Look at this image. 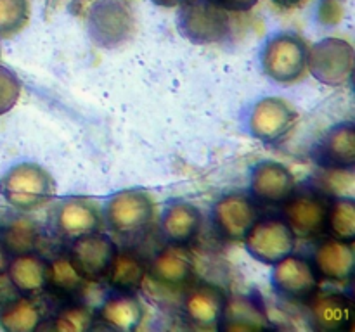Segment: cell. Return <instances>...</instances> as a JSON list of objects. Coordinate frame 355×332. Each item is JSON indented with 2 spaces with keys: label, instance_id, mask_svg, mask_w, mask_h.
<instances>
[{
  "label": "cell",
  "instance_id": "7c38bea8",
  "mask_svg": "<svg viewBox=\"0 0 355 332\" xmlns=\"http://www.w3.org/2000/svg\"><path fill=\"white\" fill-rule=\"evenodd\" d=\"M255 221V203L245 194H225L214 208L215 228L231 241H243Z\"/></svg>",
  "mask_w": 355,
  "mask_h": 332
},
{
  "label": "cell",
  "instance_id": "e575fe53",
  "mask_svg": "<svg viewBox=\"0 0 355 332\" xmlns=\"http://www.w3.org/2000/svg\"><path fill=\"white\" fill-rule=\"evenodd\" d=\"M274 2H277L279 6H284V7H291V6H297V3H300L302 0H274Z\"/></svg>",
  "mask_w": 355,
  "mask_h": 332
},
{
  "label": "cell",
  "instance_id": "277c9868",
  "mask_svg": "<svg viewBox=\"0 0 355 332\" xmlns=\"http://www.w3.org/2000/svg\"><path fill=\"white\" fill-rule=\"evenodd\" d=\"M307 68L324 85L338 86L349 82L354 68V48L340 38H324L307 50Z\"/></svg>",
  "mask_w": 355,
  "mask_h": 332
},
{
  "label": "cell",
  "instance_id": "9a60e30c",
  "mask_svg": "<svg viewBox=\"0 0 355 332\" xmlns=\"http://www.w3.org/2000/svg\"><path fill=\"white\" fill-rule=\"evenodd\" d=\"M312 266L318 277L328 280H347L352 277L355 251L352 242H343L335 237L322 241L312 255Z\"/></svg>",
  "mask_w": 355,
  "mask_h": 332
},
{
  "label": "cell",
  "instance_id": "4316f807",
  "mask_svg": "<svg viewBox=\"0 0 355 332\" xmlns=\"http://www.w3.org/2000/svg\"><path fill=\"white\" fill-rule=\"evenodd\" d=\"M85 284V279L80 275L78 270L71 263L68 256H59L47 263V284L45 289L59 294V296L71 297L80 293Z\"/></svg>",
  "mask_w": 355,
  "mask_h": 332
},
{
  "label": "cell",
  "instance_id": "d6986e66",
  "mask_svg": "<svg viewBox=\"0 0 355 332\" xmlns=\"http://www.w3.org/2000/svg\"><path fill=\"white\" fill-rule=\"evenodd\" d=\"M220 331H263L270 329L266 310L260 301L253 296H234L225 301L220 322L217 325Z\"/></svg>",
  "mask_w": 355,
  "mask_h": 332
},
{
  "label": "cell",
  "instance_id": "7402d4cb",
  "mask_svg": "<svg viewBox=\"0 0 355 332\" xmlns=\"http://www.w3.org/2000/svg\"><path fill=\"white\" fill-rule=\"evenodd\" d=\"M200 210L189 203H175L166 208L162 218V230L172 244H182L193 241L201 228Z\"/></svg>",
  "mask_w": 355,
  "mask_h": 332
},
{
  "label": "cell",
  "instance_id": "3957f363",
  "mask_svg": "<svg viewBox=\"0 0 355 332\" xmlns=\"http://www.w3.org/2000/svg\"><path fill=\"white\" fill-rule=\"evenodd\" d=\"M262 68L274 82H297L307 71V45L295 35H276L263 48Z\"/></svg>",
  "mask_w": 355,
  "mask_h": 332
},
{
  "label": "cell",
  "instance_id": "30bf717a",
  "mask_svg": "<svg viewBox=\"0 0 355 332\" xmlns=\"http://www.w3.org/2000/svg\"><path fill=\"white\" fill-rule=\"evenodd\" d=\"M297 120V113L286 100L279 97H266L252 109L248 127L253 137L259 140L277 142L290 133Z\"/></svg>",
  "mask_w": 355,
  "mask_h": 332
},
{
  "label": "cell",
  "instance_id": "8992f818",
  "mask_svg": "<svg viewBox=\"0 0 355 332\" xmlns=\"http://www.w3.org/2000/svg\"><path fill=\"white\" fill-rule=\"evenodd\" d=\"M106 221L116 234H141L153 220L155 204L144 190H121L106 204Z\"/></svg>",
  "mask_w": 355,
  "mask_h": 332
},
{
  "label": "cell",
  "instance_id": "7a4b0ae2",
  "mask_svg": "<svg viewBox=\"0 0 355 332\" xmlns=\"http://www.w3.org/2000/svg\"><path fill=\"white\" fill-rule=\"evenodd\" d=\"M179 31L193 44H217L231 31V19L214 0H189L179 12Z\"/></svg>",
  "mask_w": 355,
  "mask_h": 332
},
{
  "label": "cell",
  "instance_id": "e0dca14e",
  "mask_svg": "<svg viewBox=\"0 0 355 332\" xmlns=\"http://www.w3.org/2000/svg\"><path fill=\"white\" fill-rule=\"evenodd\" d=\"M54 227L66 239H78L96 232L99 227V214L96 206L82 197H69L58 206L54 214Z\"/></svg>",
  "mask_w": 355,
  "mask_h": 332
},
{
  "label": "cell",
  "instance_id": "ac0fdd59",
  "mask_svg": "<svg viewBox=\"0 0 355 332\" xmlns=\"http://www.w3.org/2000/svg\"><path fill=\"white\" fill-rule=\"evenodd\" d=\"M315 161L322 168H354L355 130L352 123H340L315 147Z\"/></svg>",
  "mask_w": 355,
  "mask_h": 332
},
{
  "label": "cell",
  "instance_id": "5b68a950",
  "mask_svg": "<svg viewBox=\"0 0 355 332\" xmlns=\"http://www.w3.org/2000/svg\"><path fill=\"white\" fill-rule=\"evenodd\" d=\"M295 237L297 235L284 220L263 218V220H257L253 223L243 241H245L248 252L257 261L274 265L293 252Z\"/></svg>",
  "mask_w": 355,
  "mask_h": 332
},
{
  "label": "cell",
  "instance_id": "4dcf8cb0",
  "mask_svg": "<svg viewBox=\"0 0 355 332\" xmlns=\"http://www.w3.org/2000/svg\"><path fill=\"white\" fill-rule=\"evenodd\" d=\"M21 93L19 80L12 71L0 66V114H6L14 107Z\"/></svg>",
  "mask_w": 355,
  "mask_h": 332
},
{
  "label": "cell",
  "instance_id": "f1b7e54d",
  "mask_svg": "<svg viewBox=\"0 0 355 332\" xmlns=\"http://www.w3.org/2000/svg\"><path fill=\"white\" fill-rule=\"evenodd\" d=\"M94 324V311L83 303L64 304L54 317L52 327L61 332H82L89 331Z\"/></svg>",
  "mask_w": 355,
  "mask_h": 332
},
{
  "label": "cell",
  "instance_id": "d6a6232c",
  "mask_svg": "<svg viewBox=\"0 0 355 332\" xmlns=\"http://www.w3.org/2000/svg\"><path fill=\"white\" fill-rule=\"evenodd\" d=\"M9 256L10 255L7 252V249L3 248V244L0 242V275H2V273H6L7 266H9V261H10Z\"/></svg>",
  "mask_w": 355,
  "mask_h": 332
},
{
  "label": "cell",
  "instance_id": "6da1fadb",
  "mask_svg": "<svg viewBox=\"0 0 355 332\" xmlns=\"http://www.w3.org/2000/svg\"><path fill=\"white\" fill-rule=\"evenodd\" d=\"M55 192L51 173L35 163L12 166L0 178V194L16 210H37L47 203Z\"/></svg>",
  "mask_w": 355,
  "mask_h": 332
},
{
  "label": "cell",
  "instance_id": "ba28073f",
  "mask_svg": "<svg viewBox=\"0 0 355 332\" xmlns=\"http://www.w3.org/2000/svg\"><path fill=\"white\" fill-rule=\"evenodd\" d=\"M134 33V17L121 2H101L90 16V37L104 48L123 45Z\"/></svg>",
  "mask_w": 355,
  "mask_h": 332
},
{
  "label": "cell",
  "instance_id": "2e32d148",
  "mask_svg": "<svg viewBox=\"0 0 355 332\" xmlns=\"http://www.w3.org/2000/svg\"><path fill=\"white\" fill-rule=\"evenodd\" d=\"M224 290L214 284H198L184 297V313L200 327H217L225 306Z\"/></svg>",
  "mask_w": 355,
  "mask_h": 332
},
{
  "label": "cell",
  "instance_id": "5bb4252c",
  "mask_svg": "<svg viewBox=\"0 0 355 332\" xmlns=\"http://www.w3.org/2000/svg\"><path fill=\"white\" fill-rule=\"evenodd\" d=\"M309 303L312 325L318 331H345L352 327V299L342 293H315Z\"/></svg>",
  "mask_w": 355,
  "mask_h": 332
},
{
  "label": "cell",
  "instance_id": "484cf974",
  "mask_svg": "<svg viewBox=\"0 0 355 332\" xmlns=\"http://www.w3.org/2000/svg\"><path fill=\"white\" fill-rule=\"evenodd\" d=\"M0 242L12 256L33 252L38 244V230L26 218H12L0 227Z\"/></svg>",
  "mask_w": 355,
  "mask_h": 332
},
{
  "label": "cell",
  "instance_id": "83f0119b",
  "mask_svg": "<svg viewBox=\"0 0 355 332\" xmlns=\"http://www.w3.org/2000/svg\"><path fill=\"white\" fill-rule=\"evenodd\" d=\"M326 232L338 241H355V203L352 197H338L328 204Z\"/></svg>",
  "mask_w": 355,
  "mask_h": 332
},
{
  "label": "cell",
  "instance_id": "52a82bcc",
  "mask_svg": "<svg viewBox=\"0 0 355 332\" xmlns=\"http://www.w3.org/2000/svg\"><path fill=\"white\" fill-rule=\"evenodd\" d=\"M283 220L300 237H318L326 232L328 201L314 190H297L284 201Z\"/></svg>",
  "mask_w": 355,
  "mask_h": 332
},
{
  "label": "cell",
  "instance_id": "603a6c76",
  "mask_svg": "<svg viewBox=\"0 0 355 332\" xmlns=\"http://www.w3.org/2000/svg\"><path fill=\"white\" fill-rule=\"evenodd\" d=\"M104 277L118 293H135L148 277V266L135 252L116 251Z\"/></svg>",
  "mask_w": 355,
  "mask_h": 332
},
{
  "label": "cell",
  "instance_id": "9c48e42d",
  "mask_svg": "<svg viewBox=\"0 0 355 332\" xmlns=\"http://www.w3.org/2000/svg\"><path fill=\"white\" fill-rule=\"evenodd\" d=\"M116 244L107 235L90 232L78 239H73L68 258L85 280H97L106 275L114 255Z\"/></svg>",
  "mask_w": 355,
  "mask_h": 332
},
{
  "label": "cell",
  "instance_id": "ffe728a7",
  "mask_svg": "<svg viewBox=\"0 0 355 332\" xmlns=\"http://www.w3.org/2000/svg\"><path fill=\"white\" fill-rule=\"evenodd\" d=\"M149 273L165 286H182L193 273V258L182 244H172L163 248L149 265Z\"/></svg>",
  "mask_w": 355,
  "mask_h": 332
},
{
  "label": "cell",
  "instance_id": "cb8c5ba5",
  "mask_svg": "<svg viewBox=\"0 0 355 332\" xmlns=\"http://www.w3.org/2000/svg\"><path fill=\"white\" fill-rule=\"evenodd\" d=\"M142 315L144 311L134 293H120L101 306L99 320L114 331H134L141 324Z\"/></svg>",
  "mask_w": 355,
  "mask_h": 332
},
{
  "label": "cell",
  "instance_id": "44dd1931",
  "mask_svg": "<svg viewBox=\"0 0 355 332\" xmlns=\"http://www.w3.org/2000/svg\"><path fill=\"white\" fill-rule=\"evenodd\" d=\"M7 279L17 293L23 296H31L45 290L47 284V261L33 252L14 256L7 266Z\"/></svg>",
  "mask_w": 355,
  "mask_h": 332
},
{
  "label": "cell",
  "instance_id": "836d02e7",
  "mask_svg": "<svg viewBox=\"0 0 355 332\" xmlns=\"http://www.w3.org/2000/svg\"><path fill=\"white\" fill-rule=\"evenodd\" d=\"M155 2L158 3V6H163V7H173V6H177V3L184 2V0H155Z\"/></svg>",
  "mask_w": 355,
  "mask_h": 332
},
{
  "label": "cell",
  "instance_id": "d4e9b609",
  "mask_svg": "<svg viewBox=\"0 0 355 332\" xmlns=\"http://www.w3.org/2000/svg\"><path fill=\"white\" fill-rule=\"evenodd\" d=\"M40 324V310L28 296L7 301L0 308V327L7 332H31Z\"/></svg>",
  "mask_w": 355,
  "mask_h": 332
},
{
  "label": "cell",
  "instance_id": "1f68e13d",
  "mask_svg": "<svg viewBox=\"0 0 355 332\" xmlns=\"http://www.w3.org/2000/svg\"><path fill=\"white\" fill-rule=\"evenodd\" d=\"M214 2H217L218 6L225 10H232V12H245V10L252 9L259 0H214Z\"/></svg>",
  "mask_w": 355,
  "mask_h": 332
},
{
  "label": "cell",
  "instance_id": "f546056e",
  "mask_svg": "<svg viewBox=\"0 0 355 332\" xmlns=\"http://www.w3.org/2000/svg\"><path fill=\"white\" fill-rule=\"evenodd\" d=\"M30 17L28 0H0V37L19 33Z\"/></svg>",
  "mask_w": 355,
  "mask_h": 332
},
{
  "label": "cell",
  "instance_id": "4fadbf2b",
  "mask_svg": "<svg viewBox=\"0 0 355 332\" xmlns=\"http://www.w3.org/2000/svg\"><path fill=\"white\" fill-rule=\"evenodd\" d=\"M297 189L295 176L284 165L263 161L253 169L252 192L259 203L283 204Z\"/></svg>",
  "mask_w": 355,
  "mask_h": 332
},
{
  "label": "cell",
  "instance_id": "8fae6325",
  "mask_svg": "<svg viewBox=\"0 0 355 332\" xmlns=\"http://www.w3.org/2000/svg\"><path fill=\"white\" fill-rule=\"evenodd\" d=\"M272 286L277 293L297 301H309L318 293L319 279L312 263L288 255L274 263Z\"/></svg>",
  "mask_w": 355,
  "mask_h": 332
}]
</instances>
